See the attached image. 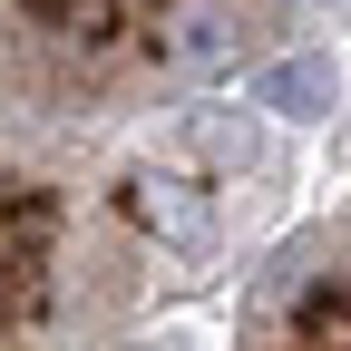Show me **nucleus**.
Masks as SVG:
<instances>
[{"mask_svg": "<svg viewBox=\"0 0 351 351\" xmlns=\"http://www.w3.org/2000/svg\"><path fill=\"white\" fill-rule=\"evenodd\" d=\"M332 98H341V59H322V49H293L263 69V108L274 117H332Z\"/></svg>", "mask_w": 351, "mask_h": 351, "instance_id": "obj_1", "label": "nucleus"}, {"mask_svg": "<svg viewBox=\"0 0 351 351\" xmlns=\"http://www.w3.org/2000/svg\"><path fill=\"white\" fill-rule=\"evenodd\" d=\"M147 225H166V234H205V205L176 195V186H147Z\"/></svg>", "mask_w": 351, "mask_h": 351, "instance_id": "obj_2", "label": "nucleus"}]
</instances>
